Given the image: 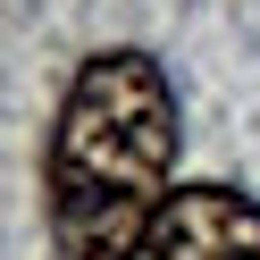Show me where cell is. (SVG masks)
<instances>
[{
    "mask_svg": "<svg viewBox=\"0 0 260 260\" xmlns=\"http://www.w3.org/2000/svg\"><path fill=\"white\" fill-rule=\"evenodd\" d=\"M176 92L151 51H101L76 68L51 126V235L68 260H135L168 210Z\"/></svg>",
    "mask_w": 260,
    "mask_h": 260,
    "instance_id": "obj_1",
    "label": "cell"
},
{
    "mask_svg": "<svg viewBox=\"0 0 260 260\" xmlns=\"http://www.w3.org/2000/svg\"><path fill=\"white\" fill-rule=\"evenodd\" d=\"M135 260H260V202L235 185H176Z\"/></svg>",
    "mask_w": 260,
    "mask_h": 260,
    "instance_id": "obj_2",
    "label": "cell"
}]
</instances>
